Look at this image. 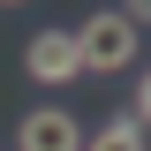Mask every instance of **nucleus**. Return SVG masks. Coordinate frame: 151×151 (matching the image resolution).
<instances>
[{
    "label": "nucleus",
    "mask_w": 151,
    "mask_h": 151,
    "mask_svg": "<svg viewBox=\"0 0 151 151\" xmlns=\"http://www.w3.org/2000/svg\"><path fill=\"white\" fill-rule=\"evenodd\" d=\"M76 45H83V76H121V68H136V23L113 15V8H98V15L76 30Z\"/></svg>",
    "instance_id": "nucleus-1"
},
{
    "label": "nucleus",
    "mask_w": 151,
    "mask_h": 151,
    "mask_svg": "<svg viewBox=\"0 0 151 151\" xmlns=\"http://www.w3.org/2000/svg\"><path fill=\"white\" fill-rule=\"evenodd\" d=\"M23 68H30V83H45V91L76 83V76H83V45H76V30H38L30 45H23Z\"/></svg>",
    "instance_id": "nucleus-2"
},
{
    "label": "nucleus",
    "mask_w": 151,
    "mask_h": 151,
    "mask_svg": "<svg viewBox=\"0 0 151 151\" xmlns=\"http://www.w3.org/2000/svg\"><path fill=\"white\" fill-rule=\"evenodd\" d=\"M15 144L23 151H83V129H76L68 106H30L23 129H15Z\"/></svg>",
    "instance_id": "nucleus-3"
},
{
    "label": "nucleus",
    "mask_w": 151,
    "mask_h": 151,
    "mask_svg": "<svg viewBox=\"0 0 151 151\" xmlns=\"http://www.w3.org/2000/svg\"><path fill=\"white\" fill-rule=\"evenodd\" d=\"M83 151H144V121L121 113V121H106L98 136H83Z\"/></svg>",
    "instance_id": "nucleus-4"
},
{
    "label": "nucleus",
    "mask_w": 151,
    "mask_h": 151,
    "mask_svg": "<svg viewBox=\"0 0 151 151\" xmlns=\"http://www.w3.org/2000/svg\"><path fill=\"white\" fill-rule=\"evenodd\" d=\"M136 121L151 129V68H144V83H136Z\"/></svg>",
    "instance_id": "nucleus-5"
},
{
    "label": "nucleus",
    "mask_w": 151,
    "mask_h": 151,
    "mask_svg": "<svg viewBox=\"0 0 151 151\" xmlns=\"http://www.w3.org/2000/svg\"><path fill=\"white\" fill-rule=\"evenodd\" d=\"M121 15H129V23H151V0H121Z\"/></svg>",
    "instance_id": "nucleus-6"
},
{
    "label": "nucleus",
    "mask_w": 151,
    "mask_h": 151,
    "mask_svg": "<svg viewBox=\"0 0 151 151\" xmlns=\"http://www.w3.org/2000/svg\"><path fill=\"white\" fill-rule=\"evenodd\" d=\"M0 8H23V0H0Z\"/></svg>",
    "instance_id": "nucleus-7"
}]
</instances>
